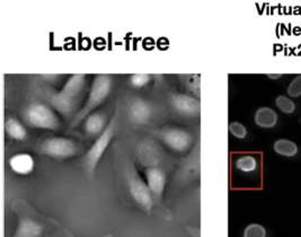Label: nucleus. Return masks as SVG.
<instances>
[{"mask_svg": "<svg viewBox=\"0 0 301 237\" xmlns=\"http://www.w3.org/2000/svg\"><path fill=\"white\" fill-rule=\"evenodd\" d=\"M85 82V75H74L69 77V79L59 92L49 94L48 101L50 105L64 117H70L76 110L78 98L83 90Z\"/></svg>", "mask_w": 301, "mask_h": 237, "instance_id": "obj_1", "label": "nucleus"}, {"mask_svg": "<svg viewBox=\"0 0 301 237\" xmlns=\"http://www.w3.org/2000/svg\"><path fill=\"white\" fill-rule=\"evenodd\" d=\"M113 86V78L109 75H98L95 77L92 84L91 92L83 106L78 111L72 120L70 128L79 125L89 114L95 112L99 105H102L104 101L109 97L111 90Z\"/></svg>", "mask_w": 301, "mask_h": 237, "instance_id": "obj_2", "label": "nucleus"}, {"mask_svg": "<svg viewBox=\"0 0 301 237\" xmlns=\"http://www.w3.org/2000/svg\"><path fill=\"white\" fill-rule=\"evenodd\" d=\"M23 117L25 122L37 129L57 130L60 126V121L52 107L41 102H33L24 110Z\"/></svg>", "mask_w": 301, "mask_h": 237, "instance_id": "obj_3", "label": "nucleus"}, {"mask_svg": "<svg viewBox=\"0 0 301 237\" xmlns=\"http://www.w3.org/2000/svg\"><path fill=\"white\" fill-rule=\"evenodd\" d=\"M125 178L132 199L147 212L152 211L155 197L153 192L150 191L147 182L143 181L141 176L139 175L137 168L132 164L127 165L125 168Z\"/></svg>", "mask_w": 301, "mask_h": 237, "instance_id": "obj_4", "label": "nucleus"}, {"mask_svg": "<svg viewBox=\"0 0 301 237\" xmlns=\"http://www.w3.org/2000/svg\"><path fill=\"white\" fill-rule=\"evenodd\" d=\"M116 117L118 115L115 113L112 120L110 121L107 128L105 129L102 135L96 138V140L93 142V145L87 150L85 157H83V163H85L88 173H93L96 169L100 159H102L105 152L107 150L111 141L113 140L116 129Z\"/></svg>", "mask_w": 301, "mask_h": 237, "instance_id": "obj_5", "label": "nucleus"}, {"mask_svg": "<svg viewBox=\"0 0 301 237\" xmlns=\"http://www.w3.org/2000/svg\"><path fill=\"white\" fill-rule=\"evenodd\" d=\"M153 134L163 141L169 149L176 153H185L189 150L193 144L192 134L182 128H163L155 130Z\"/></svg>", "mask_w": 301, "mask_h": 237, "instance_id": "obj_6", "label": "nucleus"}, {"mask_svg": "<svg viewBox=\"0 0 301 237\" xmlns=\"http://www.w3.org/2000/svg\"><path fill=\"white\" fill-rule=\"evenodd\" d=\"M40 152L54 159H68L78 153V145L68 138L52 137L42 142Z\"/></svg>", "mask_w": 301, "mask_h": 237, "instance_id": "obj_7", "label": "nucleus"}, {"mask_svg": "<svg viewBox=\"0 0 301 237\" xmlns=\"http://www.w3.org/2000/svg\"><path fill=\"white\" fill-rule=\"evenodd\" d=\"M169 103L175 111L184 117L197 118L201 113V103L198 97L186 93H171Z\"/></svg>", "mask_w": 301, "mask_h": 237, "instance_id": "obj_8", "label": "nucleus"}, {"mask_svg": "<svg viewBox=\"0 0 301 237\" xmlns=\"http://www.w3.org/2000/svg\"><path fill=\"white\" fill-rule=\"evenodd\" d=\"M154 115L153 105L148 101L140 97H136L129 103L127 107V117L133 124L144 125L147 124Z\"/></svg>", "mask_w": 301, "mask_h": 237, "instance_id": "obj_9", "label": "nucleus"}, {"mask_svg": "<svg viewBox=\"0 0 301 237\" xmlns=\"http://www.w3.org/2000/svg\"><path fill=\"white\" fill-rule=\"evenodd\" d=\"M146 182L150 191L153 192L155 198H161L164 195L167 176L163 169L158 166H150L146 168Z\"/></svg>", "mask_w": 301, "mask_h": 237, "instance_id": "obj_10", "label": "nucleus"}, {"mask_svg": "<svg viewBox=\"0 0 301 237\" xmlns=\"http://www.w3.org/2000/svg\"><path fill=\"white\" fill-rule=\"evenodd\" d=\"M109 123L106 114L95 111L83 120V129L89 137H98L107 128Z\"/></svg>", "mask_w": 301, "mask_h": 237, "instance_id": "obj_11", "label": "nucleus"}, {"mask_svg": "<svg viewBox=\"0 0 301 237\" xmlns=\"http://www.w3.org/2000/svg\"><path fill=\"white\" fill-rule=\"evenodd\" d=\"M8 164L10 169H12L14 173L22 176L31 174L35 166L34 158H33L31 154L27 153L15 154V155L9 158Z\"/></svg>", "mask_w": 301, "mask_h": 237, "instance_id": "obj_12", "label": "nucleus"}, {"mask_svg": "<svg viewBox=\"0 0 301 237\" xmlns=\"http://www.w3.org/2000/svg\"><path fill=\"white\" fill-rule=\"evenodd\" d=\"M43 226L32 218H22L13 237H41Z\"/></svg>", "mask_w": 301, "mask_h": 237, "instance_id": "obj_13", "label": "nucleus"}, {"mask_svg": "<svg viewBox=\"0 0 301 237\" xmlns=\"http://www.w3.org/2000/svg\"><path fill=\"white\" fill-rule=\"evenodd\" d=\"M254 121L256 125L263 129H270L275 126L277 123V114L271 107H260L255 113Z\"/></svg>", "mask_w": 301, "mask_h": 237, "instance_id": "obj_14", "label": "nucleus"}, {"mask_svg": "<svg viewBox=\"0 0 301 237\" xmlns=\"http://www.w3.org/2000/svg\"><path fill=\"white\" fill-rule=\"evenodd\" d=\"M139 158L140 161L146 164L148 167L150 166H157L159 162V153L157 147L153 145L149 141H143L142 144L139 146Z\"/></svg>", "mask_w": 301, "mask_h": 237, "instance_id": "obj_15", "label": "nucleus"}, {"mask_svg": "<svg viewBox=\"0 0 301 237\" xmlns=\"http://www.w3.org/2000/svg\"><path fill=\"white\" fill-rule=\"evenodd\" d=\"M5 131H6V135L9 138L17 141H23L27 137V130L25 125L13 117L7 118L6 121H5Z\"/></svg>", "mask_w": 301, "mask_h": 237, "instance_id": "obj_16", "label": "nucleus"}, {"mask_svg": "<svg viewBox=\"0 0 301 237\" xmlns=\"http://www.w3.org/2000/svg\"><path fill=\"white\" fill-rule=\"evenodd\" d=\"M273 149L276 154L284 157H293L297 155L298 146L295 142L289 139H278L273 145Z\"/></svg>", "mask_w": 301, "mask_h": 237, "instance_id": "obj_17", "label": "nucleus"}, {"mask_svg": "<svg viewBox=\"0 0 301 237\" xmlns=\"http://www.w3.org/2000/svg\"><path fill=\"white\" fill-rule=\"evenodd\" d=\"M235 166L237 169L241 170V172L252 173L254 172V170H256V168H257L259 162L257 159L252 155H244L237 159L235 163Z\"/></svg>", "mask_w": 301, "mask_h": 237, "instance_id": "obj_18", "label": "nucleus"}, {"mask_svg": "<svg viewBox=\"0 0 301 237\" xmlns=\"http://www.w3.org/2000/svg\"><path fill=\"white\" fill-rule=\"evenodd\" d=\"M185 87L188 94L200 97L201 92V77L200 75H188L185 77Z\"/></svg>", "mask_w": 301, "mask_h": 237, "instance_id": "obj_19", "label": "nucleus"}, {"mask_svg": "<svg viewBox=\"0 0 301 237\" xmlns=\"http://www.w3.org/2000/svg\"><path fill=\"white\" fill-rule=\"evenodd\" d=\"M275 104L277 109L286 114H292L295 111L294 102L291 100V98H289L287 96H283V95L277 96L275 100Z\"/></svg>", "mask_w": 301, "mask_h": 237, "instance_id": "obj_20", "label": "nucleus"}, {"mask_svg": "<svg viewBox=\"0 0 301 237\" xmlns=\"http://www.w3.org/2000/svg\"><path fill=\"white\" fill-rule=\"evenodd\" d=\"M244 237H266V229L260 224H250L245 228Z\"/></svg>", "mask_w": 301, "mask_h": 237, "instance_id": "obj_21", "label": "nucleus"}, {"mask_svg": "<svg viewBox=\"0 0 301 237\" xmlns=\"http://www.w3.org/2000/svg\"><path fill=\"white\" fill-rule=\"evenodd\" d=\"M229 132L237 139H245L247 136V129L243 123L233 121L229 124Z\"/></svg>", "mask_w": 301, "mask_h": 237, "instance_id": "obj_22", "label": "nucleus"}, {"mask_svg": "<svg viewBox=\"0 0 301 237\" xmlns=\"http://www.w3.org/2000/svg\"><path fill=\"white\" fill-rule=\"evenodd\" d=\"M150 80H152V76L147 74L132 75L130 77V84L135 88H142L146 85H148Z\"/></svg>", "mask_w": 301, "mask_h": 237, "instance_id": "obj_23", "label": "nucleus"}, {"mask_svg": "<svg viewBox=\"0 0 301 237\" xmlns=\"http://www.w3.org/2000/svg\"><path fill=\"white\" fill-rule=\"evenodd\" d=\"M287 93L291 97H299L301 96V75L293 78L288 86Z\"/></svg>", "mask_w": 301, "mask_h": 237, "instance_id": "obj_24", "label": "nucleus"}, {"mask_svg": "<svg viewBox=\"0 0 301 237\" xmlns=\"http://www.w3.org/2000/svg\"><path fill=\"white\" fill-rule=\"evenodd\" d=\"M267 77L271 79H277V78H281L282 75H267Z\"/></svg>", "mask_w": 301, "mask_h": 237, "instance_id": "obj_25", "label": "nucleus"}]
</instances>
